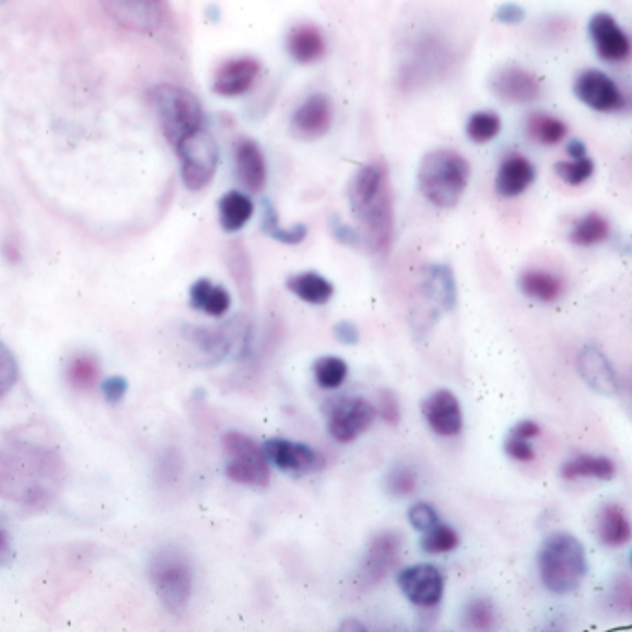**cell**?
<instances>
[{
  "instance_id": "6da1fadb",
  "label": "cell",
  "mask_w": 632,
  "mask_h": 632,
  "mask_svg": "<svg viewBox=\"0 0 632 632\" xmlns=\"http://www.w3.org/2000/svg\"><path fill=\"white\" fill-rule=\"evenodd\" d=\"M349 204L358 223L360 243L373 254H388L395 234L390 169L382 160L362 165L349 186Z\"/></svg>"
},
{
  "instance_id": "7a4b0ae2",
  "label": "cell",
  "mask_w": 632,
  "mask_h": 632,
  "mask_svg": "<svg viewBox=\"0 0 632 632\" xmlns=\"http://www.w3.org/2000/svg\"><path fill=\"white\" fill-rule=\"evenodd\" d=\"M469 177L468 160L453 149L427 152L419 162V190L436 208H455L468 190Z\"/></svg>"
},
{
  "instance_id": "3957f363",
  "label": "cell",
  "mask_w": 632,
  "mask_h": 632,
  "mask_svg": "<svg viewBox=\"0 0 632 632\" xmlns=\"http://www.w3.org/2000/svg\"><path fill=\"white\" fill-rule=\"evenodd\" d=\"M538 571L545 588L553 594L579 590L588 573V558L581 540L569 532L547 536L538 551Z\"/></svg>"
},
{
  "instance_id": "277c9868",
  "label": "cell",
  "mask_w": 632,
  "mask_h": 632,
  "mask_svg": "<svg viewBox=\"0 0 632 632\" xmlns=\"http://www.w3.org/2000/svg\"><path fill=\"white\" fill-rule=\"evenodd\" d=\"M151 102L164 132L173 147L178 141L204 127L203 102L190 89L162 82L151 89Z\"/></svg>"
},
{
  "instance_id": "5b68a950",
  "label": "cell",
  "mask_w": 632,
  "mask_h": 632,
  "mask_svg": "<svg viewBox=\"0 0 632 632\" xmlns=\"http://www.w3.org/2000/svg\"><path fill=\"white\" fill-rule=\"evenodd\" d=\"M180 178L190 191H203L214 180L219 167V145L214 134L203 127L175 145Z\"/></svg>"
},
{
  "instance_id": "8992f818",
  "label": "cell",
  "mask_w": 632,
  "mask_h": 632,
  "mask_svg": "<svg viewBox=\"0 0 632 632\" xmlns=\"http://www.w3.org/2000/svg\"><path fill=\"white\" fill-rule=\"evenodd\" d=\"M151 581L164 607L182 612L190 603L193 573L190 562L177 551H160L151 562Z\"/></svg>"
},
{
  "instance_id": "52a82bcc",
  "label": "cell",
  "mask_w": 632,
  "mask_h": 632,
  "mask_svg": "<svg viewBox=\"0 0 632 632\" xmlns=\"http://www.w3.org/2000/svg\"><path fill=\"white\" fill-rule=\"evenodd\" d=\"M227 453V477L243 486L266 488L271 481V469L262 447L251 436L230 430L223 436Z\"/></svg>"
},
{
  "instance_id": "ba28073f",
  "label": "cell",
  "mask_w": 632,
  "mask_h": 632,
  "mask_svg": "<svg viewBox=\"0 0 632 632\" xmlns=\"http://www.w3.org/2000/svg\"><path fill=\"white\" fill-rule=\"evenodd\" d=\"M102 10L130 32L152 36L165 23L167 0H99Z\"/></svg>"
},
{
  "instance_id": "9c48e42d",
  "label": "cell",
  "mask_w": 632,
  "mask_h": 632,
  "mask_svg": "<svg viewBox=\"0 0 632 632\" xmlns=\"http://www.w3.org/2000/svg\"><path fill=\"white\" fill-rule=\"evenodd\" d=\"M573 89L577 99L595 112L614 114L621 112L627 104L620 86L610 76L597 69H588L577 76Z\"/></svg>"
},
{
  "instance_id": "30bf717a",
  "label": "cell",
  "mask_w": 632,
  "mask_h": 632,
  "mask_svg": "<svg viewBox=\"0 0 632 632\" xmlns=\"http://www.w3.org/2000/svg\"><path fill=\"white\" fill-rule=\"evenodd\" d=\"M377 418V408L364 397H349L334 406L329 416L330 436L340 443L360 438Z\"/></svg>"
},
{
  "instance_id": "8fae6325",
  "label": "cell",
  "mask_w": 632,
  "mask_h": 632,
  "mask_svg": "<svg viewBox=\"0 0 632 632\" xmlns=\"http://www.w3.org/2000/svg\"><path fill=\"white\" fill-rule=\"evenodd\" d=\"M493 95L510 104H531L542 97V82L529 69L519 65H503L492 78Z\"/></svg>"
},
{
  "instance_id": "7c38bea8",
  "label": "cell",
  "mask_w": 632,
  "mask_h": 632,
  "mask_svg": "<svg viewBox=\"0 0 632 632\" xmlns=\"http://www.w3.org/2000/svg\"><path fill=\"white\" fill-rule=\"evenodd\" d=\"M397 584L406 599L416 607L432 608L442 601V571L432 564H416L403 569L397 577Z\"/></svg>"
},
{
  "instance_id": "4fadbf2b",
  "label": "cell",
  "mask_w": 632,
  "mask_h": 632,
  "mask_svg": "<svg viewBox=\"0 0 632 632\" xmlns=\"http://www.w3.org/2000/svg\"><path fill=\"white\" fill-rule=\"evenodd\" d=\"M334 119L332 102L323 93H314L304 99L291 115V134L304 141H316L323 138Z\"/></svg>"
},
{
  "instance_id": "5bb4252c",
  "label": "cell",
  "mask_w": 632,
  "mask_h": 632,
  "mask_svg": "<svg viewBox=\"0 0 632 632\" xmlns=\"http://www.w3.org/2000/svg\"><path fill=\"white\" fill-rule=\"evenodd\" d=\"M401 549H403L401 532H379L367 547L366 560H364L362 575H360L362 584L366 588L379 584L397 564Z\"/></svg>"
},
{
  "instance_id": "9a60e30c",
  "label": "cell",
  "mask_w": 632,
  "mask_h": 632,
  "mask_svg": "<svg viewBox=\"0 0 632 632\" xmlns=\"http://www.w3.org/2000/svg\"><path fill=\"white\" fill-rule=\"evenodd\" d=\"M260 71H262V64L253 56L230 58L217 67L212 89L215 95L225 97V99L241 97L253 88L254 82L260 76Z\"/></svg>"
},
{
  "instance_id": "2e32d148",
  "label": "cell",
  "mask_w": 632,
  "mask_h": 632,
  "mask_svg": "<svg viewBox=\"0 0 632 632\" xmlns=\"http://www.w3.org/2000/svg\"><path fill=\"white\" fill-rule=\"evenodd\" d=\"M590 38L601 60L610 64L625 62L631 54V41L610 13H595L590 19Z\"/></svg>"
},
{
  "instance_id": "e0dca14e",
  "label": "cell",
  "mask_w": 632,
  "mask_h": 632,
  "mask_svg": "<svg viewBox=\"0 0 632 632\" xmlns=\"http://www.w3.org/2000/svg\"><path fill=\"white\" fill-rule=\"evenodd\" d=\"M421 412L423 418L427 419L430 429L443 438L456 436L464 427L462 406L458 403L455 393L449 390L430 393L421 405Z\"/></svg>"
},
{
  "instance_id": "ac0fdd59",
  "label": "cell",
  "mask_w": 632,
  "mask_h": 632,
  "mask_svg": "<svg viewBox=\"0 0 632 632\" xmlns=\"http://www.w3.org/2000/svg\"><path fill=\"white\" fill-rule=\"evenodd\" d=\"M262 451L269 462H273L282 471L293 473H308L319 468L321 456L316 451L301 442H291L284 438H271L262 445Z\"/></svg>"
},
{
  "instance_id": "d6986e66",
  "label": "cell",
  "mask_w": 632,
  "mask_h": 632,
  "mask_svg": "<svg viewBox=\"0 0 632 632\" xmlns=\"http://www.w3.org/2000/svg\"><path fill=\"white\" fill-rule=\"evenodd\" d=\"M577 369L582 380L594 390L612 397L620 392V379L614 371L605 353H601L597 347H584L577 356Z\"/></svg>"
},
{
  "instance_id": "ffe728a7",
  "label": "cell",
  "mask_w": 632,
  "mask_h": 632,
  "mask_svg": "<svg viewBox=\"0 0 632 632\" xmlns=\"http://www.w3.org/2000/svg\"><path fill=\"white\" fill-rule=\"evenodd\" d=\"M234 165H236V177L245 190L260 193L266 188V156L256 141L251 138H240L236 141Z\"/></svg>"
},
{
  "instance_id": "44dd1931",
  "label": "cell",
  "mask_w": 632,
  "mask_h": 632,
  "mask_svg": "<svg viewBox=\"0 0 632 632\" xmlns=\"http://www.w3.org/2000/svg\"><path fill=\"white\" fill-rule=\"evenodd\" d=\"M534 178H536V171L531 160L525 158L523 154L514 152V154H508L499 165V171L495 177V191L505 199H514L531 188Z\"/></svg>"
},
{
  "instance_id": "7402d4cb",
  "label": "cell",
  "mask_w": 632,
  "mask_h": 632,
  "mask_svg": "<svg viewBox=\"0 0 632 632\" xmlns=\"http://www.w3.org/2000/svg\"><path fill=\"white\" fill-rule=\"evenodd\" d=\"M286 49L297 64H316L325 56L327 41L316 25L301 23L291 28L286 39Z\"/></svg>"
},
{
  "instance_id": "603a6c76",
  "label": "cell",
  "mask_w": 632,
  "mask_h": 632,
  "mask_svg": "<svg viewBox=\"0 0 632 632\" xmlns=\"http://www.w3.org/2000/svg\"><path fill=\"white\" fill-rule=\"evenodd\" d=\"M595 531L599 542L607 547H623L631 542V521L620 505H605L595 521Z\"/></svg>"
},
{
  "instance_id": "cb8c5ba5",
  "label": "cell",
  "mask_w": 632,
  "mask_h": 632,
  "mask_svg": "<svg viewBox=\"0 0 632 632\" xmlns=\"http://www.w3.org/2000/svg\"><path fill=\"white\" fill-rule=\"evenodd\" d=\"M191 308L203 312L206 316L221 317L230 310V293L227 288L214 284L212 280H197L190 290Z\"/></svg>"
},
{
  "instance_id": "d4e9b609",
  "label": "cell",
  "mask_w": 632,
  "mask_h": 632,
  "mask_svg": "<svg viewBox=\"0 0 632 632\" xmlns=\"http://www.w3.org/2000/svg\"><path fill=\"white\" fill-rule=\"evenodd\" d=\"M560 475L566 481H579V479L610 481L616 475V466L607 456L581 455L568 460L560 469Z\"/></svg>"
},
{
  "instance_id": "484cf974",
  "label": "cell",
  "mask_w": 632,
  "mask_h": 632,
  "mask_svg": "<svg viewBox=\"0 0 632 632\" xmlns=\"http://www.w3.org/2000/svg\"><path fill=\"white\" fill-rule=\"evenodd\" d=\"M254 215V203L243 191H228L219 201V223L225 232H240Z\"/></svg>"
},
{
  "instance_id": "4316f807",
  "label": "cell",
  "mask_w": 632,
  "mask_h": 632,
  "mask_svg": "<svg viewBox=\"0 0 632 632\" xmlns=\"http://www.w3.org/2000/svg\"><path fill=\"white\" fill-rule=\"evenodd\" d=\"M286 288L299 297L301 301L308 304H325L329 303L334 295V286L330 280L321 277L319 273L314 271H304L291 275L286 280Z\"/></svg>"
},
{
  "instance_id": "83f0119b",
  "label": "cell",
  "mask_w": 632,
  "mask_h": 632,
  "mask_svg": "<svg viewBox=\"0 0 632 632\" xmlns=\"http://www.w3.org/2000/svg\"><path fill=\"white\" fill-rule=\"evenodd\" d=\"M519 288L538 303H553L564 293V282L549 271L529 269L519 277Z\"/></svg>"
},
{
  "instance_id": "f1b7e54d",
  "label": "cell",
  "mask_w": 632,
  "mask_h": 632,
  "mask_svg": "<svg viewBox=\"0 0 632 632\" xmlns=\"http://www.w3.org/2000/svg\"><path fill=\"white\" fill-rule=\"evenodd\" d=\"M429 299L442 308L451 312L456 304V284L453 271L447 266H434L430 269L429 280L425 284Z\"/></svg>"
},
{
  "instance_id": "f546056e",
  "label": "cell",
  "mask_w": 632,
  "mask_h": 632,
  "mask_svg": "<svg viewBox=\"0 0 632 632\" xmlns=\"http://www.w3.org/2000/svg\"><path fill=\"white\" fill-rule=\"evenodd\" d=\"M610 236V225L607 219L597 212L582 215L581 219L575 221V225L569 232V240L579 247H594Z\"/></svg>"
},
{
  "instance_id": "4dcf8cb0",
  "label": "cell",
  "mask_w": 632,
  "mask_h": 632,
  "mask_svg": "<svg viewBox=\"0 0 632 632\" xmlns=\"http://www.w3.org/2000/svg\"><path fill=\"white\" fill-rule=\"evenodd\" d=\"M227 264L230 275H232V279L236 280L243 299L253 301V269H251L249 254L240 241H234L228 245Z\"/></svg>"
},
{
  "instance_id": "1f68e13d",
  "label": "cell",
  "mask_w": 632,
  "mask_h": 632,
  "mask_svg": "<svg viewBox=\"0 0 632 632\" xmlns=\"http://www.w3.org/2000/svg\"><path fill=\"white\" fill-rule=\"evenodd\" d=\"M527 134L532 141L553 147L568 136V127L555 115L536 112L527 119Z\"/></svg>"
},
{
  "instance_id": "d6a6232c",
  "label": "cell",
  "mask_w": 632,
  "mask_h": 632,
  "mask_svg": "<svg viewBox=\"0 0 632 632\" xmlns=\"http://www.w3.org/2000/svg\"><path fill=\"white\" fill-rule=\"evenodd\" d=\"M262 228L269 238L280 241L284 245H297L306 238L308 228L303 223H297L293 227H282L279 221V214L273 208V204L264 203V219H262Z\"/></svg>"
},
{
  "instance_id": "836d02e7",
  "label": "cell",
  "mask_w": 632,
  "mask_h": 632,
  "mask_svg": "<svg viewBox=\"0 0 632 632\" xmlns=\"http://www.w3.org/2000/svg\"><path fill=\"white\" fill-rule=\"evenodd\" d=\"M349 375V366L338 356H321L314 364L317 386L323 390L340 388Z\"/></svg>"
},
{
  "instance_id": "e575fe53",
  "label": "cell",
  "mask_w": 632,
  "mask_h": 632,
  "mask_svg": "<svg viewBox=\"0 0 632 632\" xmlns=\"http://www.w3.org/2000/svg\"><path fill=\"white\" fill-rule=\"evenodd\" d=\"M501 132V117L493 112H475L468 119L466 134L473 143H490Z\"/></svg>"
},
{
  "instance_id": "d590c367",
  "label": "cell",
  "mask_w": 632,
  "mask_h": 632,
  "mask_svg": "<svg viewBox=\"0 0 632 632\" xmlns=\"http://www.w3.org/2000/svg\"><path fill=\"white\" fill-rule=\"evenodd\" d=\"M458 542L460 540H458V534L453 527H449L445 523H438L430 531L423 532L421 547L429 555H445V553L455 551Z\"/></svg>"
},
{
  "instance_id": "8d00e7d4",
  "label": "cell",
  "mask_w": 632,
  "mask_h": 632,
  "mask_svg": "<svg viewBox=\"0 0 632 632\" xmlns=\"http://www.w3.org/2000/svg\"><path fill=\"white\" fill-rule=\"evenodd\" d=\"M495 620H497L495 618V608L484 597L471 599L466 608H464L462 621L471 631H490L495 625Z\"/></svg>"
},
{
  "instance_id": "74e56055",
  "label": "cell",
  "mask_w": 632,
  "mask_h": 632,
  "mask_svg": "<svg viewBox=\"0 0 632 632\" xmlns=\"http://www.w3.org/2000/svg\"><path fill=\"white\" fill-rule=\"evenodd\" d=\"M557 175L569 186H582L594 175L595 165L588 156L573 158L569 162H558Z\"/></svg>"
},
{
  "instance_id": "f35d334b",
  "label": "cell",
  "mask_w": 632,
  "mask_h": 632,
  "mask_svg": "<svg viewBox=\"0 0 632 632\" xmlns=\"http://www.w3.org/2000/svg\"><path fill=\"white\" fill-rule=\"evenodd\" d=\"M67 375H69V382L76 388H91L99 379V364L89 356L76 358L69 366Z\"/></svg>"
},
{
  "instance_id": "ab89813d",
  "label": "cell",
  "mask_w": 632,
  "mask_h": 632,
  "mask_svg": "<svg viewBox=\"0 0 632 632\" xmlns=\"http://www.w3.org/2000/svg\"><path fill=\"white\" fill-rule=\"evenodd\" d=\"M19 379V366L10 347L0 342V399L12 390Z\"/></svg>"
},
{
  "instance_id": "60d3db41",
  "label": "cell",
  "mask_w": 632,
  "mask_h": 632,
  "mask_svg": "<svg viewBox=\"0 0 632 632\" xmlns=\"http://www.w3.org/2000/svg\"><path fill=\"white\" fill-rule=\"evenodd\" d=\"M388 490L395 497H406V495H412L418 488V477L416 473L410 468L405 466H399V468L393 469L392 473L388 475V481H386Z\"/></svg>"
},
{
  "instance_id": "b9f144b4",
  "label": "cell",
  "mask_w": 632,
  "mask_h": 632,
  "mask_svg": "<svg viewBox=\"0 0 632 632\" xmlns=\"http://www.w3.org/2000/svg\"><path fill=\"white\" fill-rule=\"evenodd\" d=\"M410 525L419 532H427L440 523V516L429 503H418L408 510Z\"/></svg>"
},
{
  "instance_id": "7bdbcfd3",
  "label": "cell",
  "mask_w": 632,
  "mask_h": 632,
  "mask_svg": "<svg viewBox=\"0 0 632 632\" xmlns=\"http://www.w3.org/2000/svg\"><path fill=\"white\" fill-rule=\"evenodd\" d=\"M377 414L384 419L388 425L397 427L401 421V406L397 401V395L392 390H382L379 392V408Z\"/></svg>"
},
{
  "instance_id": "ee69618b",
  "label": "cell",
  "mask_w": 632,
  "mask_h": 632,
  "mask_svg": "<svg viewBox=\"0 0 632 632\" xmlns=\"http://www.w3.org/2000/svg\"><path fill=\"white\" fill-rule=\"evenodd\" d=\"M506 455L518 462H532L536 458V453L532 449L529 440H521V438H514L510 436L505 443Z\"/></svg>"
},
{
  "instance_id": "f6af8a7d",
  "label": "cell",
  "mask_w": 632,
  "mask_h": 632,
  "mask_svg": "<svg viewBox=\"0 0 632 632\" xmlns=\"http://www.w3.org/2000/svg\"><path fill=\"white\" fill-rule=\"evenodd\" d=\"M330 232H332V236L340 241V243H343V245L356 247V245L360 243L358 230H354V228L349 227V225H345L338 215H332V219H330Z\"/></svg>"
},
{
  "instance_id": "bcb514c9",
  "label": "cell",
  "mask_w": 632,
  "mask_h": 632,
  "mask_svg": "<svg viewBox=\"0 0 632 632\" xmlns=\"http://www.w3.org/2000/svg\"><path fill=\"white\" fill-rule=\"evenodd\" d=\"M614 603L620 608L621 612L629 614L632 607V584L629 577H621L616 582V590H614Z\"/></svg>"
},
{
  "instance_id": "7dc6e473",
  "label": "cell",
  "mask_w": 632,
  "mask_h": 632,
  "mask_svg": "<svg viewBox=\"0 0 632 632\" xmlns=\"http://www.w3.org/2000/svg\"><path fill=\"white\" fill-rule=\"evenodd\" d=\"M495 17H497V21L503 23V25H519V23H523V19H525V10H523L519 4L508 2V4H503L501 8H497Z\"/></svg>"
},
{
  "instance_id": "c3c4849f",
  "label": "cell",
  "mask_w": 632,
  "mask_h": 632,
  "mask_svg": "<svg viewBox=\"0 0 632 632\" xmlns=\"http://www.w3.org/2000/svg\"><path fill=\"white\" fill-rule=\"evenodd\" d=\"M334 336L338 338V342H342L343 345H356L360 340V332L356 329V325H353L351 321H342L334 327Z\"/></svg>"
},
{
  "instance_id": "681fc988",
  "label": "cell",
  "mask_w": 632,
  "mask_h": 632,
  "mask_svg": "<svg viewBox=\"0 0 632 632\" xmlns=\"http://www.w3.org/2000/svg\"><path fill=\"white\" fill-rule=\"evenodd\" d=\"M125 392H127V380L121 377H112L104 382V395L110 403L121 401Z\"/></svg>"
},
{
  "instance_id": "f907efd6",
  "label": "cell",
  "mask_w": 632,
  "mask_h": 632,
  "mask_svg": "<svg viewBox=\"0 0 632 632\" xmlns=\"http://www.w3.org/2000/svg\"><path fill=\"white\" fill-rule=\"evenodd\" d=\"M540 425L538 423H534V421H529V419H525V421H519L518 425H514L512 430H510V436H514V438H521V440H531V438H536V436H540Z\"/></svg>"
},
{
  "instance_id": "816d5d0a",
  "label": "cell",
  "mask_w": 632,
  "mask_h": 632,
  "mask_svg": "<svg viewBox=\"0 0 632 632\" xmlns=\"http://www.w3.org/2000/svg\"><path fill=\"white\" fill-rule=\"evenodd\" d=\"M568 152L571 158H582L586 156V145L581 140H573L569 143Z\"/></svg>"
},
{
  "instance_id": "f5cc1de1",
  "label": "cell",
  "mask_w": 632,
  "mask_h": 632,
  "mask_svg": "<svg viewBox=\"0 0 632 632\" xmlns=\"http://www.w3.org/2000/svg\"><path fill=\"white\" fill-rule=\"evenodd\" d=\"M6 2H8V0H0V6H4V4H6Z\"/></svg>"
}]
</instances>
